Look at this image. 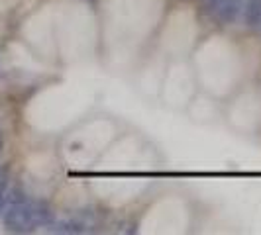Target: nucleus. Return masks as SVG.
<instances>
[{
	"label": "nucleus",
	"mask_w": 261,
	"mask_h": 235,
	"mask_svg": "<svg viewBox=\"0 0 261 235\" xmlns=\"http://www.w3.org/2000/svg\"><path fill=\"white\" fill-rule=\"evenodd\" d=\"M244 20L248 27H257L261 24V0H248L244 8Z\"/></svg>",
	"instance_id": "3"
},
{
	"label": "nucleus",
	"mask_w": 261,
	"mask_h": 235,
	"mask_svg": "<svg viewBox=\"0 0 261 235\" xmlns=\"http://www.w3.org/2000/svg\"><path fill=\"white\" fill-rule=\"evenodd\" d=\"M8 200H10V204H20V202H26V194H24L20 188H12Z\"/></svg>",
	"instance_id": "5"
},
{
	"label": "nucleus",
	"mask_w": 261,
	"mask_h": 235,
	"mask_svg": "<svg viewBox=\"0 0 261 235\" xmlns=\"http://www.w3.org/2000/svg\"><path fill=\"white\" fill-rule=\"evenodd\" d=\"M55 231H59V233H83L85 227L79 222H63L55 227Z\"/></svg>",
	"instance_id": "4"
},
{
	"label": "nucleus",
	"mask_w": 261,
	"mask_h": 235,
	"mask_svg": "<svg viewBox=\"0 0 261 235\" xmlns=\"http://www.w3.org/2000/svg\"><path fill=\"white\" fill-rule=\"evenodd\" d=\"M206 10L222 24H232L242 12V0H206Z\"/></svg>",
	"instance_id": "2"
},
{
	"label": "nucleus",
	"mask_w": 261,
	"mask_h": 235,
	"mask_svg": "<svg viewBox=\"0 0 261 235\" xmlns=\"http://www.w3.org/2000/svg\"><path fill=\"white\" fill-rule=\"evenodd\" d=\"M4 204H6V196H4V192H0V214L4 212Z\"/></svg>",
	"instance_id": "6"
},
{
	"label": "nucleus",
	"mask_w": 261,
	"mask_h": 235,
	"mask_svg": "<svg viewBox=\"0 0 261 235\" xmlns=\"http://www.w3.org/2000/svg\"><path fill=\"white\" fill-rule=\"evenodd\" d=\"M2 223L8 231L14 233H24L36 227V218H34V208L32 202H20V204H10V208L2 214Z\"/></svg>",
	"instance_id": "1"
}]
</instances>
